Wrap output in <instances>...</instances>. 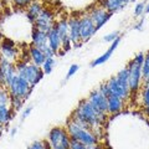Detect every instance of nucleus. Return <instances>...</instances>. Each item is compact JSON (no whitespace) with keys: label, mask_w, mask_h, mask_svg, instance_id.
I'll return each mask as SVG.
<instances>
[{"label":"nucleus","mask_w":149,"mask_h":149,"mask_svg":"<svg viewBox=\"0 0 149 149\" xmlns=\"http://www.w3.org/2000/svg\"><path fill=\"white\" fill-rule=\"evenodd\" d=\"M8 88H9V93H10L11 98L26 100L34 87H31V85L25 78H22L21 76H19L16 73L11 80V82L8 85Z\"/></svg>","instance_id":"39448f33"},{"label":"nucleus","mask_w":149,"mask_h":149,"mask_svg":"<svg viewBox=\"0 0 149 149\" xmlns=\"http://www.w3.org/2000/svg\"><path fill=\"white\" fill-rule=\"evenodd\" d=\"M54 66H55L54 57H49V58L45 60V62H44L42 66H41V68H42V71H44L45 74H49V73H51V71H52Z\"/></svg>","instance_id":"bb28decb"},{"label":"nucleus","mask_w":149,"mask_h":149,"mask_svg":"<svg viewBox=\"0 0 149 149\" xmlns=\"http://www.w3.org/2000/svg\"><path fill=\"white\" fill-rule=\"evenodd\" d=\"M107 102H108V113L111 114L118 113L123 108V100L113 93H109L107 96Z\"/></svg>","instance_id":"2eb2a0df"},{"label":"nucleus","mask_w":149,"mask_h":149,"mask_svg":"<svg viewBox=\"0 0 149 149\" xmlns=\"http://www.w3.org/2000/svg\"><path fill=\"white\" fill-rule=\"evenodd\" d=\"M146 3H139L136 5V9H134V15L136 16H141L142 14L144 13V10H146Z\"/></svg>","instance_id":"7c9ffc66"},{"label":"nucleus","mask_w":149,"mask_h":149,"mask_svg":"<svg viewBox=\"0 0 149 149\" xmlns=\"http://www.w3.org/2000/svg\"><path fill=\"white\" fill-rule=\"evenodd\" d=\"M0 86H6L5 78H4V74H3V71H1V67H0Z\"/></svg>","instance_id":"4c0bfd02"},{"label":"nucleus","mask_w":149,"mask_h":149,"mask_svg":"<svg viewBox=\"0 0 149 149\" xmlns=\"http://www.w3.org/2000/svg\"><path fill=\"white\" fill-rule=\"evenodd\" d=\"M56 30H57L58 35H60V39H61V42H62V47L65 51H67L70 49V37H68V21L67 20H61L58 21L57 24L55 25Z\"/></svg>","instance_id":"ddd939ff"},{"label":"nucleus","mask_w":149,"mask_h":149,"mask_svg":"<svg viewBox=\"0 0 149 149\" xmlns=\"http://www.w3.org/2000/svg\"><path fill=\"white\" fill-rule=\"evenodd\" d=\"M118 36H119V32H118V31H114V32H111V34L106 35V36L103 37V40L106 41V42H113V41L117 39Z\"/></svg>","instance_id":"473e14b6"},{"label":"nucleus","mask_w":149,"mask_h":149,"mask_svg":"<svg viewBox=\"0 0 149 149\" xmlns=\"http://www.w3.org/2000/svg\"><path fill=\"white\" fill-rule=\"evenodd\" d=\"M143 22H144V19H142V20L138 22V25L136 26V29H137V30H142V25H143Z\"/></svg>","instance_id":"58836bf2"},{"label":"nucleus","mask_w":149,"mask_h":149,"mask_svg":"<svg viewBox=\"0 0 149 149\" xmlns=\"http://www.w3.org/2000/svg\"><path fill=\"white\" fill-rule=\"evenodd\" d=\"M40 50L42 51V54L45 55V57L46 58H49V57H54V55H56L54 51H52V49L49 46V44H46V45H44V46H41L40 47Z\"/></svg>","instance_id":"c85d7f7f"},{"label":"nucleus","mask_w":149,"mask_h":149,"mask_svg":"<svg viewBox=\"0 0 149 149\" xmlns=\"http://www.w3.org/2000/svg\"><path fill=\"white\" fill-rule=\"evenodd\" d=\"M107 86H108L111 93H113V95L120 97V98H122L123 101H124V100H127L128 97H129V95H130L129 90H127V88H124L122 85H120V83L117 81V78H116V76L109 78L108 82H107Z\"/></svg>","instance_id":"f8f14e48"},{"label":"nucleus","mask_w":149,"mask_h":149,"mask_svg":"<svg viewBox=\"0 0 149 149\" xmlns=\"http://www.w3.org/2000/svg\"><path fill=\"white\" fill-rule=\"evenodd\" d=\"M78 65H71V67L68 68V72H67V76H66V78H70V77H72L74 73H76L77 71H78Z\"/></svg>","instance_id":"f704fd0d"},{"label":"nucleus","mask_w":149,"mask_h":149,"mask_svg":"<svg viewBox=\"0 0 149 149\" xmlns=\"http://www.w3.org/2000/svg\"><path fill=\"white\" fill-rule=\"evenodd\" d=\"M87 101L91 102V103L95 106L97 109H100L101 112L108 113V102H107V97L104 95H102L98 90L93 91L90 95V97H88Z\"/></svg>","instance_id":"9b49d317"},{"label":"nucleus","mask_w":149,"mask_h":149,"mask_svg":"<svg viewBox=\"0 0 149 149\" xmlns=\"http://www.w3.org/2000/svg\"><path fill=\"white\" fill-rule=\"evenodd\" d=\"M111 16H112V14L108 13L103 8H96L90 13V17L92 19V21L95 22V26H96L97 30L101 29V27L111 19Z\"/></svg>","instance_id":"1a4fd4ad"},{"label":"nucleus","mask_w":149,"mask_h":149,"mask_svg":"<svg viewBox=\"0 0 149 149\" xmlns=\"http://www.w3.org/2000/svg\"><path fill=\"white\" fill-rule=\"evenodd\" d=\"M31 111H32V107H31V106H30V107H27V108L24 111V113H22V119H25L27 116L31 113Z\"/></svg>","instance_id":"e433bc0d"},{"label":"nucleus","mask_w":149,"mask_h":149,"mask_svg":"<svg viewBox=\"0 0 149 149\" xmlns=\"http://www.w3.org/2000/svg\"><path fill=\"white\" fill-rule=\"evenodd\" d=\"M96 26L95 22L92 21V19L90 15H85L80 17V37H81V42H86L91 39V37L96 34Z\"/></svg>","instance_id":"0eeeda50"},{"label":"nucleus","mask_w":149,"mask_h":149,"mask_svg":"<svg viewBox=\"0 0 149 149\" xmlns=\"http://www.w3.org/2000/svg\"><path fill=\"white\" fill-rule=\"evenodd\" d=\"M54 25V15L49 9H42V11L40 13V15L37 16L35 20V27L44 32H47L52 29Z\"/></svg>","instance_id":"6e6552de"},{"label":"nucleus","mask_w":149,"mask_h":149,"mask_svg":"<svg viewBox=\"0 0 149 149\" xmlns=\"http://www.w3.org/2000/svg\"><path fill=\"white\" fill-rule=\"evenodd\" d=\"M0 49H1V56L4 58L9 60V61H11V60L15 58L16 56V49H15V45H14L13 41L10 40H4L1 46H0Z\"/></svg>","instance_id":"a211bd4d"},{"label":"nucleus","mask_w":149,"mask_h":149,"mask_svg":"<svg viewBox=\"0 0 149 149\" xmlns=\"http://www.w3.org/2000/svg\"><path fill=\"white\" fill-rule=\"evenodd\" d=\"M11 118L9 106H0V125L6 124Z\"/></svg>","instance_id":"b1692460"},{"label":"nucleus","mask_w":149,"mask_h":149,"mask_svg":"<svg viewBox=\"0 0 149 149\" xmlns=\"http://www.w3.org/2000/svg\"><path fill=\"white\" fill-rule=\"evenodd\" d=\"M116 78H117V81L124 88L129 90V72H128V67H124L123 70H120V71L116 74Z\"/></svg>","instance_id":"5701e85b"},{"label":"nucleus","mask_w":149,"mask_h":149,"mask_svg":"<svg viewBox=\"0 0 149 149\" xmlns=\"http://www.w3.org/2000/svg\"><path fill=\"white\" fill-rule=\"evenodd\" d=\"M142 97H143V103H144V106H146L147 114H148V117H149V83L147 85V87L144 88Z\"/></svg>","instance_id":"cd10ccee"},{"label":"nucleus","mask_w":149,"mask_h":149,"mask_svg":"<svg viewBox=\"0 0 149 149\" xmlns=\"http://www.w3.org/2000/svg\"><path fill=\"white\" fill-rule=\"evenodd\" d=\"M88 149H101L97 144H93V146H91V147H88Z\"/></svg>","instance_id":"ea45409f"},{"label":"nucleus","mask_w":149,"mask_h":149,"mask_svg":"<svg viewBox=\"0 0 149 149\" xmlns=\"http://www.w3.org/2000/svg\"><path fill=\"white\" fill-rule=\"evenodd\" d=\"M104 118H106V113L97 109L88 101H82L73 113V119L87 125L92 132L96 127H98V125H101L104 122Z\"/></svg>","instance_id":"f257e3e1"},{"label":"nucleus","mask_w":149,"mask_h":149,"mask_svg":"<svg viewBox=\"0 0 149 149\" xmlns=\"http://www.w3.org/2000/svg\"><path fill=\"white\" fill-rule=\"evenodd\" d=\"M49 143L51 149H70L71 137L67 129L62 127H55L49 134Z\"/></svg>","instance_id":"423d86ee"},{"label":"nucleus","mask_w":149,"mask_h":149,"mask_svg":"<svg viewBox=\"0 0 149 149\" xmlns=\"http://www.w3.org/2000/svg\"><path fill=\"white\" fill-rule=\"evenodd\" d=\"M144 62V54H138L128 65L129 72V91L130 93H136L141 85L142 80V65Z\"/></svg>","instance_id":"20e7f679"},{"label":"nucleus","mask_w":149,"mask_h":149,"mask_svg":"<svg viewBox=\"0 0 149 149\" xmlns=\"http://www.w3.org/2000/svg\"><path fill=\"white\" fill-rule=\"evenodd\" d=\"M16 73L22 78H25L31 85V87H35L45 74L40 66L26 62H19L16 65Z\"/></svg>","instance_id":"7ed1b4c3"},{"label":"nucleus","mask_w":149,"mask_h":149,"mask_svg":"<svg viewBox=\"0 0 149 149\" xmlns=\"http://www.w3.org/2000/svg\"><path fill=\"white\" fill-rule=\"evenodd\" d=\"M68 37L71 44L80 46L81 37H80V17H71L68 20Z\"/></svg>","instance_id":"9d476101"},{"label":"nucleus","mask_w":149,"mask_h":149,"mask_svg":"<svg viewBox=\"0 0 149 149\" xmlns=\"http://www.w3.org/2000/svg\"><path fill=\"white\" fill-rule=\"evenodd\" d=\"M32 44H34V46H36V47H41V46H44L47 44V34L44 31H41L39 29H35L32 30Z\"/></svg>","instance_id":"aec40b11"},{"label":"nucleus","mask_w":149,"mask_h":149,"mask_svg":"<svg viewBox=\"0 0 149 149\" xmlns=\"http://www.w3.org/2000/svg\"><path fill=\"white\" fill-rule=\"evenodd\" d=\"M142 77L149 82V51L144 55V62L142 65Z\"/></svg>","instance_id":"a878e982"},{"label":"nucleus","mask_w":149,"mask_h":149,"mask_svg":"<svg viewBox=\"0 0 149 149\" xmlns=\"http://www.w3.org/2000/svg\"><path fill=\"white\" fill-rule=\"evenodd\" d=\"M47 44L55 54L58 52V50L62 47V42H61V39H60V35L56 27L54 26L49 32H47Z\"/></svg>","instance_id":"dca6fc26"},{"label":"nucleus","mask_w":149,"mask_h":149,"mask_svg":"<svg viewBox=\"0 0 149 149\" xmlns=\"http://www.w3.org/2000/svg\"><path fill=\"white\" fill-rule=\"evenodd\" d=\"M127 1H128V3H130V1H136V0H127Z\"/></svg>","instance_id":"79ce46f5"},{"label":"nucleus","mask_w":149,"mask_h":149,"mask_svg":"<svg viewBox=\"0 0 149 149\" xmlns=\"http://www.w3.org/2000/svg\"><path fill=\"white\" fill-rule=\"evenodd\" d=\"M119 41H120V36H118L117 39H116L113 42H112V45H111V47L106 51V52L102 55V56H100L98 58H96L95 61H93L92 63H91V66L92 67H95V66H98V65H103L106 61H108V58L111 57V55L113 54V51L117 49V46H118V44H119Z\"/></svg>","instance_id":"6ab92c4d"},{"label":"nucleus","mask_w":149,"mask_h":149,"mask_svg":"<svg viewBox=\"0 0 149 149\" xmlns=\"http://www.w3.org/2000/svg\"><path fill=\"white\" fill-rule=\"evenodd\" d=\"M70 149H88V147L85 146V144H82L81 142H77V141H74V139H71Z\"/></svg>","instance_id":"2f4dec72"},{"label":"nucleus","mask_w":149,"mask_h":149,"mask_svg":"<svg viewBox=\"0 0 149 149\" xmlns=\"http://www.w3.org/2000/svg\"><path fill=\"white\" fill-rule=\"evenodd\" d=\"M22 102H24V100H20V98H11V104H13V107H14V109H15V111H17L19 108H21Z\"/></svg>","instance_id":"72a5a7b5"},{"label":"nucleus","mask_w":149,"mask_h":149,"mask_svg":"<svg viewBox=\"0 0 149 149\" xmlns=\"http://www.w3.org/2000/svg\"><path fill=\"white\" fill-rule=\"evenodd\" d=\"M16 6H26L31 4V0H13Z\"/></svg>","instance_id":"c9c22d12"},{"label":"nucleus","mask_w":149,"mask_h":149,"mask_svg":"<svg viewBox=\"0 0 149 149\" xmlns=\"http://www.w3.org/2000/svg\"><path fill=\"white\" fill-rule=\"evenodd\" d=\"M30 57H31V61L34 65H36V66H42L44 62H45V55L42 54V51H41L39 47H36V46L32 45L30 47Z\"/></svg>","instance_id":"412c9836"},{"label":"nucleus","mask_w":149,"mask_h":149,"mask_svg":"<svg viewBox=\"0 0 149 149\" xmlns=\"http://www.w3.org/2000/svg\"><path fill=\"white\" fill-rule=\"evenodd\" d=\"M0 67H1V71H3L4 78H5L6 87H8V85L11 82L14 76L16 74V67L14 66V65L9 61V60L4 58L3 56H0Z\"/></svg>","instance_id":"4468645a"},{"label":"nucleus","mask_w":149,"mask_h":149,"mask_svg":"<svg viewBox=\"0 0 149 149\" xmlns=\"http://www.w3.org/2000/svg\"><path fill=\"white\" fill-rule=\"evenodd\" d=\"M50 148H51V147L47 146V143H44V142H35V143H32L27 149H50Z\"/></svg>","instance_id":"c756f323"},{"label":"nucleus","mask_w":149,"mask_h":149,"mask_svg":"<svg viewBox=\"0 0 149 149\" xmlns=\"http://www.w3.org/2000/svg\"><path fill=\"white\" fill-rule=\"evenodd\" d=\"M127 4H128L127 0H102V8L106 9L111 14L119 11Z\"/></svg>","instance_id":"f3484780"},{"label":"nucleus","mask_w":149,"mask_h":149,"mask_svg":"<svg viewBox=\"0 0 149 149\" xmlns=\"http://www.w3.org/2000/svg\"><path fill=\"white\" fill-rule=\"evenodd\" d=\"M67 132L70 134L71 139H74L77 142H81L87 147H91L93 144H97V137L95 133L87 127V125L82 124L73 118L68 120L67 123Z\"/></svg>","instance_id":"f03ea898"},{"label":"nucleus","mask_w":149,"mask_h":149,"mask_svg":"<svg viewBox=\"0 0 149 149\" xmlns=\"http://www.w3.org/2000/svg\"><path fill=\"white\" fill-rule=\"evenodd\" d=\"M42 11V6L39 3H31L29 8H27V14L26 16L31 22H35V20L37 19V16L40 15V13Z\"/></svg>","instance_id":"4be33fe9"},{"label":"nucleus","mask_w":149,"mask_h":149,"mask_svg":"<svg viewBox=\"0 0 149 149\" xmlns=\"http://www.w3.org/2000/svg\"><path fill=\"white\" fill-rule=\"evenodd\" d=\"M11 103V97L4 86H0V106H9Z\"/></svg>","instance_id":"393cba45"},{"label":"nucleus","mask_w":149,"mask_h":149,"mask_svg":"<svg viewBox=\"0 0 149 149\" xmlns=\"http://www.w3.org/2000/svg\"><path fill=\"white\" fill-rule=\"evenodd\" d=\"M146 11H147V13L149 14V4H148V5H147V6H146Z\"/></svg>","instance_id":"a19ab883"}]
</instances>
